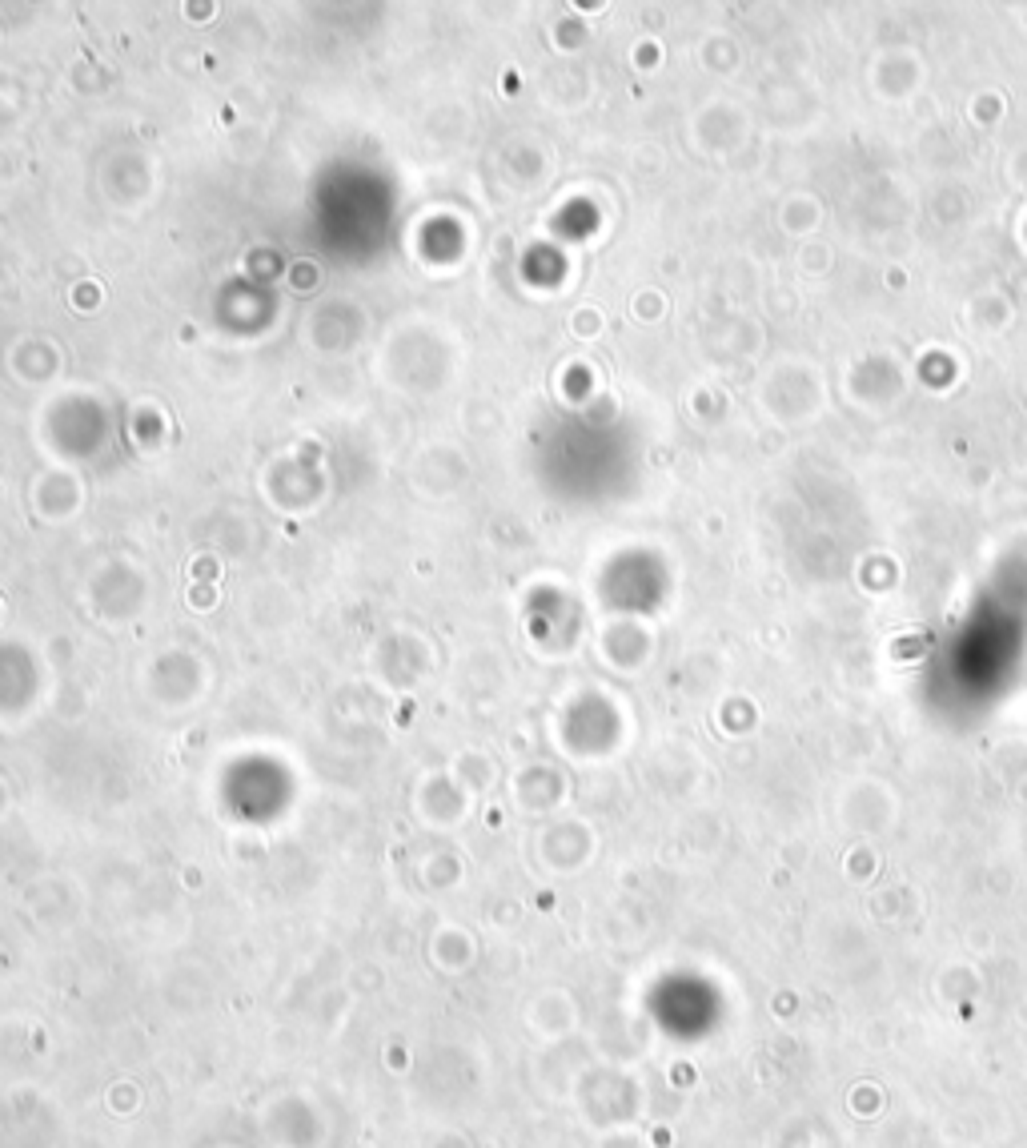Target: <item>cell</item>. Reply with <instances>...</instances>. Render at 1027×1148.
<instances>
[{"mask_svg":"<svg viewBox=\"0 0 1027 1148\" xmlns=\"http://www.w3.org/2000/svg\"><path fill=\"white\" fill-rule=\"evenodd\" d=\"M217 579V558H197V579Z\"/></svg>","mask_w":1027,"mask_h":1148,"instance_id":"6da1fadb","label":"cell"}]
</instances>
